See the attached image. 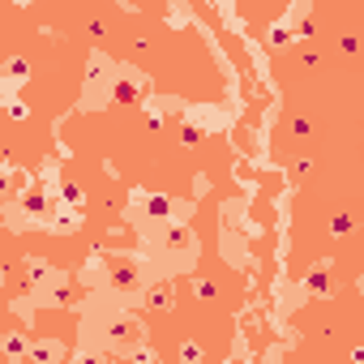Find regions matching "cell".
Masks as SVG:
<instances>
[{
  "mask_svg": "<svg viewBox=\"0 0 364 364\" xmlns=\"http://www.w3.org/2000/svg\"><path fill=\"white\" fill-rule=\"evenodd\" d=\"M163 270L154 266V257L141 249V253H95L90 262H86V270H82V279L90 283V291H99V296H116V300H141L150 287H154V279H159Z\"/></svg>",
  "mask_w": 364,
  "mask_h": 364,
  "instance_id": "obj_1",
  "label": "cell"
},
{
  "mask_svg": "<svg viewBox=\"0 0 364 364\" xmlns=\"http://www.w3.org/2000/svg\"><path fill=\"white\" fill-rule=\"evenodd\" d=\"M99 296V291H95ZM82 343H95L103 351H116V355H133L141 343H146V321L137 313L124 309V300L116 296H103L86 304V317H82Z\"/></svg>",
  "mask_w": 364,
  "mask_h": 364,
  "instance_id": "obj_2",
  "label": "cell"
},
{
  "mask_svg": "<svg viewBox=\"0 0 364 364\" xmlns=\"http://www.w3.org/2000/svg\"><path fill=\"white\" fill-rule=\"evenodd\" d=\"M141 249L154 257V266L163 274H185L202 257V245H198V236L185 219H171V223H159V228L141 232Z\"/></svg>",
  "mask_w": 364,
  "mask_h": 364,
  "instance_id": "obj_3",
  "label": "cell"
},
{
  "mask_svg": "<svg viewBox=\"0 0 364 364\" xmlns=\"http://www.w3.org/2000/svg\"><path fill=\"white\" fill-rule=\"evenodd\" d=\"M189 215H193V202H176L167 193H146V189H133L124 202V219L137 232H150V228L171 223V219H189Z\"/></svg>",
  "mask_w": 364,
  "mask_h": 364,
  "instance_id": "obj_4",
  "label": "cell"
},
{
  "mask_svg": "<svg viewBox=\"0 0 364 364\" xmlns=\"http://www.w3.org/2000/svg\"><path fill=\"white\" fill-rule=\"evenodd\" d=\"M56 193H60V189H56ZM56 193H43V189L31 185L26 193H18V198L5 202V223H9L14 232H31V228L48 232L52 210H56Z\"/></svg>",
  "mask_w": 364,
  "mask_h": 364,
  "instance_id": "obj_5",
  "label": "cell"
},
{
  "mask_svg": "<svg viewBox=\"0 0 364 364\" xmlns=\"http://www.w3.org/2000/svg\"><path fill=\"white\" fill-rule=\"evenodd\" d=\"M26 287L35 309H60L69 304V274L56 270L48 257H26Z\"/></svg>",
  "mask_w": 364,
  "mask_h": 364,
  "instance_id": "obj_6",
  "label": "cell"
},
{
  "mask_svg": "<svg viewBox=\"0 0 364 364\" xmlns=\"http://www.w3.org/2000/svg\"><path fill=\"white\" fill-rule=\"evenodd\" d=\"M116 77H120V65L103 52H90L86 56V82H82V99L77 107L82 112H99L112 103V90H116Z\"/></svg>",
  "mask_w": 364,
  "mask_h": 364,
  "instance_id": "obj_7",
  "label": "cell"
},
{
  "mask_svg": "<svg viewBox=\"0 0 364 364\" xmlns=\"http://www.w3.org/2000/svg\"><path fill=\"white\" fill-rule=\"evenodd\" d=\"M330 274H334V257H321V262H313L309 266V274L300 279V287L309 291V296H317V300H330Z\"/></svg>",
  "mask_w": 364,
  "mask_h": 364,
  "instance_id": "obj_8",
  "label": "cell"
},
{
  "mask_svg": "<svg viewBox=\"0 0 364 364\" xmlns=\"http://www.w3.org/2000/svg\"><path fill=\"white\" fill-rule=\"evenodd\" d=\"M82 228V206H73L65 193L56 198V210H52V223H48V232H56V236H73Z\"/></svg>",
  "mask_w": 364,
  "mask_h": 364,
  "instance_id": "obj_9",
  "label": "cell"
},
{
  "mask_svg": "<svg viewBox=\"0 0 364 364\" xmlns=\"http://www.w3.org/2000/svg\"><path fill=\"white\" fill-rule=\"evenodd\" d=\"M141 90H146V77H141L137 69H120L116 90H112V103H137V99H141Z\"/></svg>",
  "mask_w": 364,
  "mask_h": 364,
  "instance_id": "obj_10",
  "label": "cell"
},
{
  "mask_svg": "<svg viewBox=\"0 0 364 364\" xmlns=\"http://www.w3.org/2000/svg\"><path fill=\"white\" fill-rule=\"evenodd\" d=\"M69 355V347L60 338H35L31 343V364H60Z\"/></svg>",
  "mask_w": 364,
  "mask_h": 364,
  "instance_id": "obj_11",
  "label": "cell"
},
{
  "mask_svg": "<svg viewBox=\"0 0 364 364\" xmlns=\"http://www.w3.org/2000/svg\"><path fill=\"white\" fill-rule=\"evenodd\" d=\"M26 82H31V65H26L22 56L5 60V99H9V95H18V90H22Z\"/></svg>",
  "mask_w": 364,
  "mask_h": 364,
  "instance_id": "obj_12",
  "label": "cell"
},
{
  "mask_svg": "<svg viewBox=\"0 0 364 364\" xmlns=\"http://www.w3.org/2000/svg\"><path fill=\"white\" fill-rule=\"evenodd\" d=\"M0 351H5V360H31V338L22 334V330H9L5 334V343H0Z\"/></svg>",
  "mask_w": 364,
  "mask_h": 364,
  "instance_id": "obj_13",
  "label": "cell"
},
{
  "mask_svg": "<svg viewBox=\"0 0 364 364\" xmlns=\"http://www.w3.org/2000/svg\"><path fill=\"white\" fill-rule=\"evenodd\" d=\"M31 185H35V180H31L22 167H14V163L5 167V198H18V193H26Z\"/></svg>",
  "mask_w": 364,
  "mask_h": 364,
  "instance_id": "obj_14",
  "label": "cell"
},
{
  "mask_svg": "<svg viewBox=\"0 0 364 364\" xmlns=\"http://www.w3.org/2000/svg\"><path fill=\"white\" fill-rule=\"evenodd\" d=\"M146 304H150V309H171L176 296H171L167 287H150V291H146Z\"/></svg>",
  "mask_w": 364,
  "mask_h": 364,
  "instance_id": "obj_15",
  "label": "cell"
},
{
  "mask_svg": "<svg viewBox=\"0 0 364 364\" xmlns=\"http://www.w3.org/2000/svg\"><path fill=\"white\" fill-rule=\"evenodd\" d=\"M351 228H355V219H351V215H334V219H330V236H347Z\"/></svg>",
  "mask_w": 364,
  "mask_h": 364,
  "instance_id": "obj_16",
  "label": "cell"
},
{
  "mask_svg": "<svg viewBox=\"0 0 364 364\" xmlns=\"http://www.w3.org/2000/svg\"><path fill=\"white\" fill-rule=\"evenodd\" d=\"M180 360L198 364V360H202V343H193V338H189V343H180Z\"/></svg>",
  "mask_w": 364,
  "mask_h": 364,
  "instance_id": "obj_17",
  "label": "cell"
},
{
  "mask_svg": "<svg viewBox=\"0 0 364 364\" xmlns=\"http://www.w3.org/2000/svg\"><path fill=\"white\" fill-rule=\"evenodd\" d=\"M5 107H9V116H14V120H26V103H22L18 95H9V99H5Z\"/></svg>",
  "mask_w": 364,
  "mask_h": 364,
  "instance_id": "obj_18",
  "label": "cell"
},
{
  "mask_svg": "<svg viewBox=\"0 0 364 364\" xmlns=\"http://www.w3.org/2000/svg\"><path fill=\"white\" fill-rule=\"evenodd\" d=\"M60 193H65L73 206H82V189H77V185H60Z\"/></svg>",
  "mask_w": 364,
  "mask_h": 364,
  "instance_id": "obj_19",
  "label": "cell"
},
{
  "mask_svg": "<svg viewBox=\"0 0 364 364\" xmlns=\"http://www.w3.org/2000/svg\"><path fill=\"white\" fill-rule=\"evenodd\" d=\"M355 291H360V296H364V270H360V279H355Z\"/></svg>",
  "mask_w": 364,
  "mask_h": 364,
  "instance_id": "obj_20",
  "label": "cell"
},
{
  "mask_svg": "<svg viewBox=\"0 0 364 364\" xmlns=\"http://www.w3.org/2000/svg\"><path fill=\"white\" fill-rule=\"evenodd\" d=\"M351 360H364V347H355V351H351Z\"/></svg>",
  "mask_w": 364,
  "mask_h": 364,
  "instance_id": "obj_21",
  "label": "cell"
},
{
  "mask_svg": "<svg viewBox=\"0 0 364 364\" xmlns=\"http://www.w3.org/2000/svg\"><path fill=\"white\" fill-rule=\"evenodd\" d=\"M14 5H26V0H14Z\"/></svg>",
  "mask_w": 364,
  "mask_h": 364,
  "instance_id": "obj_22",
  "label": "cell"
}]
</instances>
